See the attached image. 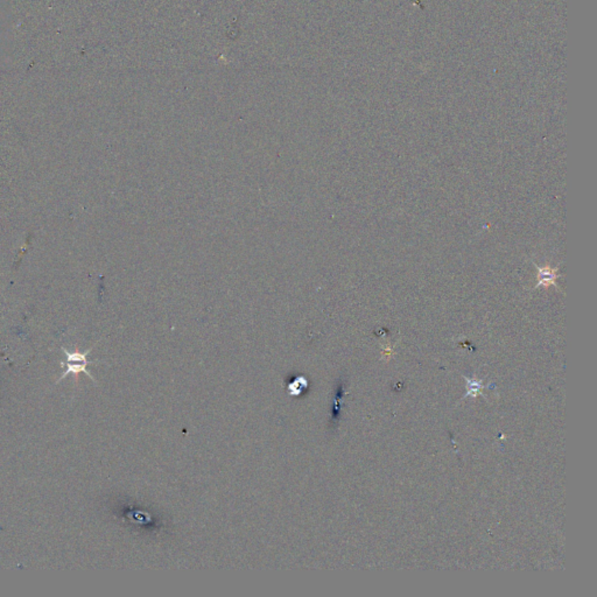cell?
I'll use <instances>...</instances> for the list:
<instances>
[{"label": "cell", "mask_w": 597, "mask_h": 597, "mask_svg": "<svg viewBox=\"0 0 597 597\" xmlns=\"http://www.w3.org/2000/svg\"><path fill=\"white\" fill-rule=\"evenodd\" d=\"M62 351L66 353L67 363L65 364L62 362L61 364H62V366L67 365V368L66 371L63 373L62 376H61V378L58 380V382L65 379L67 376H69L70 373H73L75 376H78L80 373H86V376H89L91 379L95 380V378H93V377L90 375L89 371L86 370V366L91 363V362L88 361V358H86L88 353L91 351V349L88 350V351L84 353H78V351L69 353V351L65 349V348H62Z\"/></svg>", "instance_id": "6da1fadb"}]
</instances>
